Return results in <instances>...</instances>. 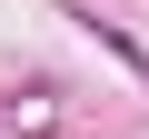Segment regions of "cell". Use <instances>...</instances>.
Masks as SVG:
<instances>
[{
    "label": "cell",
    "instance_id": "1",
    "mask_svg": "<svg viewBox=\"0 0 149 139\" xmlns=\"http://www.w3.org/2000/svg\"><path fill=\"white\" fill-rule=\"evenodd\" d=\"M60 80H20V90H0V129H10V139H50L60 129Z\"/></svg>",
    "mask_w": 149,
    "mask_h": 139
},
{
    "label": "cell",
    "instance_id": "2",
    "mask_svg": "<svg viewBox=\"0 0 149 139\" xmlns=\"http://www.w3.org/2000/svg\"><path fill=\"white\" fill-rule=\"evenodd\" d=\"M70 20H80V30H90V40H100V50H109V60H119V70H129V80H139V90H149V50H139V40H129V30H119V20H100V10H70Z\"/></svg>",
    "mask_w": 149,
    "mask_h": 139
}]
</instances>
